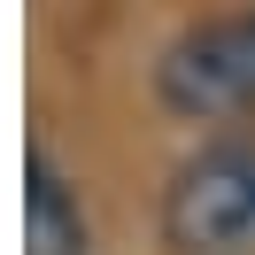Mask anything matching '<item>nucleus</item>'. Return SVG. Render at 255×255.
I'll use <instances>...</instances> for the list:
<instances>
[{
	"label": "nucleus",
	"mask_w": 255,
	"mask_h": 255,
	"mask_svg": "<svg viewBox=\"0 0 255 255\" xmlns=\"http://www.w3.org/2000/svg\"><path fill=\"white\" fill-rule=\"evenodd\" d=\"M155 101L178 124H255V8H217L155 54Z\"/></svg>",
	"instance_id": "1"
},
{
	"label": "nucleus",
	"mask_w": 255,
	"mask_h": 255,
	"mask_svg": "<svg viewBox=\"0 0 255 255\" xmlns=\"http://www.w3.org/2000/svg\"><path fill=\"white\" fill-rule=\"evenodd\" d=\"M162 248L170 255H248L255 248V139L217 131L162 178Z\"/></svg>",
	"instance_id": "2"
},
{
	"label": "nucleus",
	"mask_w": 255,
	"mask_h": 255,
	"mask_svg": "<svg viewBox=\"0 0 255 255\" xmlns=\"http://www.w3.org/2000/svg\"><path fill=\"white\" fill-rule=\"evenodd\" d=\"M23 255H93V209L39 139L23 147Z\"/></svg>",
	"instance_id": "3"
}]
</instances>
